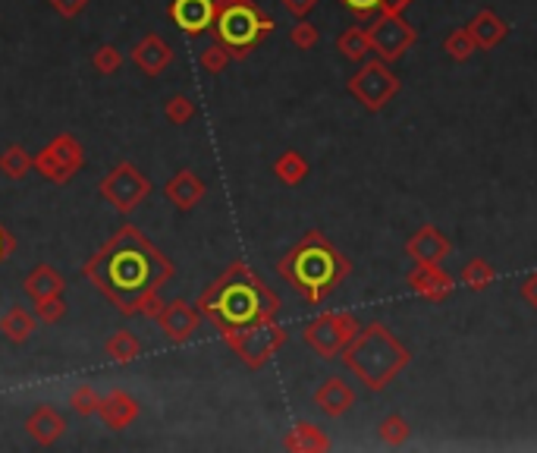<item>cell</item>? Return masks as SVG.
Segmentation results:
<instances>
[{"instance_id":"1","label":"cell","mask_w":537,"mask_h":453,"mask_svg":"<svg viewBox=\"0 0 537 453\" xmlns=\"http://www.w3.org/2000/svg\"><path fill=\"white\" fill-rule=\"evenodd\" d=\"M85 278L123 315H151L155 318L164 306L157 302V293L174 278V265L136 227L123 224L89 259Z\"/></svg>"},{"instance_id":"2","label":"cell","mask_w":537,"mask_h":453,"mask_svg":"<svg viewBox=\"0 0 537 453\" xmlns=\"http://www.w3.org/2000/svg\"><path fill=\"white\" fill-rule=\"evenodd\" d=\"M198 312H204L221 334L239 327L270 321L280 312V297L251 271L245 261H233L198 299Z\"/></svg>"},{"instance_id":"3","label":"cell","mask_w":537,"mask_h":453,"mask_svg":"<svg viewBox=\"0 0 537 453\" xmlns=\"http://www.w3.org/2000/svg\"><path fill=\"white\" fill-rule=\"evenodd\" d=\"M277 274L302 293L305 302L317 306L353 274V261L321 233V230H308L302 240L277 261Z\"/></svg>"},{"instance_id":"4","label":"cell","mask_w":537,"mask_h":453,"mask_svg":"<svg viewBox=\"0 0 537 453\" xmlns=\"http://www.w3.org/2000/svg\"><path fill=\"white\" fill-rule=\"evenodd\" d=\"M340 359L371 393H381L412 363V350L383 321H371L355 334V340L340 353Z\"/></svg>"},{"instance_id":"5","label":"cell","mask_w":537,"mask_h":453,"mask_svg":"<svg viewBox=\"0 0 537 453\" xmlns=\"http://www.w3.org/2000/svg\"><path fill=\"white\" fill-rule=\"evenodd\" d=\"M274 29H277V23L264 10H258L255 4L223 6V10H217V19H214L217 42H221L223 48H230V54H233L236 61L249 57V51L255 48V44H261Z\"/></svg>"},{"instance_id":"6","label":"cell","mask_w":537,"mask_h":453,"mask_svg":"<svg viewBox=\"0 0 537 453\" xmlns=\"http://www.w3.org/2000/svg\"><path fill=\"white\" fill-rule=\"evenodd\" d=\"M346 89L364 110L377 114V110L387 108V104L400 95L402 82H400V76L393 73V63L377 57V61H364L362 70L349 76Z\"/></svg>"},{"instance_id":"7","label":"cell","mask_w":537,"mask_h":453,"mask_svg":"<svg viewBox=\"0 0 537 453\" xmlns=\"http://www.w3.org/2000/svg\"><path fill=\"white\" fill-rule=\"evenodd\" d=\"M358 331H362V321L353 312H321L305 325L302 340L315 350V356L336 359L353 344Z\"/></svg>"},{"instance_id":"8","label":"cell","mask_w":537,"mask_h":453,"mask_svg":"<svg viewBox=\"0 0 537 453\" xmlns=\"http://www.w3.org/2000/svg\"><path fill=\"white\" fill-rule=\"evenodd\" d=\"M221 337L227 340L230 350H233L249 369H261V365H268V359L287 344V331H283L274 318L258 321V325H249V327H239V331H227V334H221Z\"/></svg>"},{"instance_id":"9","label":"cell","mask_w":537,"mask_h":453,"mask_svg":"<svg viewBox=\"0 0 537 453\" xmlns=\"http://www.w3.org/2000/svg\"><path fill=\"white\" fill-rule=\"evenodd\" d=\"M368 35L374 54L387 63L402 61V54H409L412 44L418 42L415 25L402 13H377V19L368 25Z\"/></svg>"},{"instance_id":"10","label":"cell","mask_w":537,"mask_h":453,"mask_svg":"<svg viewBox=\"0 0 537 453\" xmlns=\"http://www.w3.org/2000/svg\"><path fill=\"white\" fill-rule=\"evenodd\" d=\"M101 195L117 208V212H136L145 199L151 195V180L136 167V164L123 161L104 176L101 183Z\"/></svg>"},{"instance_id":"11","label":"cell","mask_w":537,"mask_h":453,"mask_svg":"<svg viewBox=\"0 0 537 453\" xmlns=\"http://www.w3.org/2000/svg\"><path fill=\"white\" fill-rule=\"evenodd\" d=\"M161 331L167 334V340L174 344H185L192 334L198 331V321H202V312L195 306H189L185 299H174V302H164L161 312L155 315Z\"/></svg>"},{"instance_id":"12","label":"cell","mask_w":537,"mask_h":453,"mask_svg":"<svg viewBox=\"0 0 537 453\" xmlns=\"http://www.w3.org/2000/svg\"><path fill=\"white\" fill-rule=\"evenodd\" d=\"M406 255L412 261H421V265H440L447 255H453V242H449V236L443 230L424 224L406 240Z\"/></svg>"},{"instance_id":"13","label":"cell","mask_w":537,"mask_h":453,"mask_svg":"<svg viewBox=\"0 0 537 453\" xmlns=\"http://www.w3.org/2000/svg\"><path fill=\"white\" fill-rule=\"evenodd\" d=\"M406 284L412 287V293H418V297H424L430 302L449 299L456 290L453 274H447L440 265H421V261H415V268L406 274Z\"/></svg>"},{"instance_id":"14","label":"cell","mask_w":537,"mask_h":453,"mask_svg":"<svg viewBox=\"0 0 537 453\" xmlns=\"http://www.w3.org/2000/svg\"><path fill=\"white\" fill-rule=\"evenodd\" d=\"M170 19L185 32V35H202L214 25L217 4L214 0H174L170 4Z\"/></svg>"},{"instance_id":"15","label":"cell","mask_w":537,"mask_h":453,"mask_svg":"<svg viewBox=\"0 0 537 453\" xmlns=\"http://www.w3.org/2000/svg\"><path fill=\"white\" fill-rule=\"evenodd\" d=\"M315 406L324 412V416H330V419H343L349 410L355 406V391H353V384L349 381H343V378H327L321 387L315 391Z\"/></svg>"},{"instance_id":"16","label":"cell","mask_w":537,"mask_h":453,"mask_svg":"<svg viewBox=\"0 0 537 453\" xmlns=\"http://www.w3.org/2000/svg\"><path fill=\"white\" fill-rule=\"evenodd\" d=\"M132 63H136L142 73H148V76H161L164 70L174 63V48H170L167 42H164L161 35H145L142 42L132 48Z\"/></svg>"},{"instance_id":"17","label":"cell","mask_w":537,"mask_h":453,"mask_svg":"<svg viewBox=\"0 0 537 453\" xmlns=\"http://www.w3.org/2000/svg\"><path fill=\"white\" fill-rule=\"evenodd\" d=\"M164 195L174 202L179 212H192L204 199V180L195 170H179V174H174V180L164 186Z\"/></svg>"},{"instance_id":"18","label":"cell","mask_w":537,"mask_h":453,"mask_svg":"<svg viewBox=\"0 0 537 453\" xmlns=\"http://www.w3.org/2000/svg\"><path fill=\"white\" fill-rule=\"evenodd\" d=\"M25 431H29L32 441H38V444L48 448V444H57L60 438H63L66 422L57 410H51V406H35L32 416L25 419Z\"/></svg>"},{"instance_id":"19","label":"cell","mask_w":537,"mask_h":453,"mask_svg":"<svg viewBox=\"0 0 537 453\" xmlns=\"http://www.w3.org/2000/svg\"><path fill=\"white\" fill-rule=\"evenodd\" d=\"M98 416L104 419L108 429H126V425L136 422L138 416V403L123 391H110L108 397H101V406H98Z\"/></svg>"},{"instance_id":"20","label":"cell","mask_w":537,"mask_h":453,"mask_svg":"<svg viewBox=\"0 0 537 453\" xmlns=\"http://www.w3.org/2000/svg\"><path fill=\"white\" fill-rule=\"evenodd\" d=\"M468 32L475 35L477 51H494L509 35V23L496 16L494 10H477L475 19L468 23Z\"/></svg>"},{"instance_id":"21","label":"cell","mask_w":537,"mask_h":453,"mask_svg":"<svg viewBox=\"0 0 537 453\" xmlns=\"http://www.w3.org/2000/svg\"><path fill=\"white\" fill-rule=\"evenodd\" d=\"M283 448L296 450V453H327L330 450V438L324 435L317 425L311 422H298L287 438H283Z\"/></svg>"},{"instance_id":"22","label":"cell","mask_w":537,"mask_h":453,"mask_svg":"<svg viewBox=\"0 0 537 453\" xmlns=\"http://www.w3.org/2000/svg\"><path fill=\"white\" fill-rule=\"evenodd\" d=\"M35 325H38V315L25 312L23 306L6 308L4 318H0V331H4V337L10 340V344H25V340L35 334Z\"/></svg>"},{"instance_id":"23","label":"cell","mask_w":537,"mask_h":453,"mask_svg":"<svg viewBox=\"0 0 537 453\" xmlns=\"http://www.w3.org/2000/svg\"><path fill=\"white\" fill-rule=\"evenodd\" d=\"M66 287L63 274L51 265H38L35 271L25 278V290H29L32 299H48V297H60Z\"/></svg>"},{"instance_id":"24","label":"cell","mask_w":537,"mask_h":453,"mask_svg":"<svg viewBox=\"0 0 537 453\" xmlns=\"http://www.w3.org/2000/svg\"><path fill=\"white\" fill-rule=\"evenodd\" d=\"M51 151H54V157L60 164H63V170L70 174V180L79 174V170L85 167V148L79 146V139L76 136H70V133H60L54 142L48 146Z\"/></svg>"},{"instance_id":"25","label":"cell","mask_w":537,"mask_h":453,"mask_svg":"<svg viewBox=\"0 0 537 453\" xmlns=\"http://www.w3.org/2000/svg\"><path fill=\"white\" fill-rule=\"evenodd\" d=\"M336 51H340L346 61H353V63H362L368 54H374V48H371V35H368V29H346L340 38H336Z\"/></svg>"},{"instance_id":"26","label":"cell","mask_w":537,"mask_h":453,"mask_svg":"<svg viewBox=\"0 0 537 453\" xmlns=\"http://www.w3.org/2000/svg\"><path fill=\"white\" fill-rule=\"evenodd\" d=\"M104 356L114 359V363H132V359L142 356V344H138V337L132 331H117L104 344Z\"/></svg>"},{"instance_id":"27","label":"cell","mask_w":537,"mask_h":453,"mask_svg":"<svg viewBox=\"0 0 537 453\" xmlns=\"http://www.w3.org/2000/svg\"><path fill=\"white\" fill-rule=\"evenodd\" d=\"M274 174H277V180L287 183V186H298V183L308 176V161H305L298 151H283L274 161Z\"/></svg>"},{"instance_id":"28","label":"cell","mask_w":537,"mask_h":453,"mask_svg":"<svg viewBox=\"0 0 537 453\" xmlns=\"http://www.w3.org/2000/svg\"><path fill=\"white\" fill-rule=\"evenodd\" d=\"M496 280V268L490 265L487 259H468L466 261V268H462V287H468V290H475V293H481V290H487L490 284Z\"/></svg>"},{"instance_id":"29","label":"cell","mask_w":537,"mask_h":453,"mask_svg":"<svg viewBox=\"0 0 537 453\" xmlns=\"http://www.w3.org/2000/svg\"><path fill=\"white\" fill-rule=\"evenodd\" d=\"M443 54H449L453 61H459V63L477 54V42H475L472 32H468V25H462V29H453L447 38H443Z\"/></svg>"},{"instance_id":"30","label":"cell","mask_w":537,"mask_h":453,"mask_svg":"<svg viewBox=\"0 0 537 453\" xmlns=\"http://www.w3.org/2000/svg\"><path fill=\"white\" fill-rule=\"evenodd\" d=\"M377 435H381V441L387 444V448H402V444L412 438V425H409L400 412H393V416H387L377 425Z\"/></svg>"},{"instance_id":"31","label":"cell","mask_w":537,"mask_h":453,"mask_svg":"<svg viewBox=\"0 0 537 453\" xmlns=\"http://www.w3.org/2000/svg\"><path fill=\"white\" fill-rule=\"evenodd\" d=\"M0 170H4L10 180H23L32 170V155L23 146H10L0 155Z\"/></svg>"},{"instance_id":"32","label":"cell","mask_w":537,"mask_h":453,"mask_svg":"<svg viewBox=\"0 0 537 453\" xmlns=\"http://www.w3.org/2000/svg\"><path fill=\"white\" fill-rule=\"evenodd\" d=\"M32 170H35L38 176H44V180H51V183H66V180H70V174H66L63 164L57 161L51 148H42L35 157H32Z\"/></svg>"},{"instance_id":"33","label":"cell","mask_w":537,"mask_h":453,"mask_svg":"<svg viewBox=\"0 0 537 453\" xmlns=\"http://www.w3.org/2000/svg\"><path fill=\"white\" fill-rule=\"evenodd\" d=\"M230 61H233V54H230V48H223L221 42L211 44V48H204L202 57H198L202 70H204V73H211V76H221L223 70L230 67Z\"/></svg>"},{"instance_id":"34","label":"cell","mask_w":537,"mask_h":453,"mask_svg":"<svg viewBox=\"0 0 537 453\" xmlns=\"http://www.w3.org/2000/svg\"><path fill=\"white\" fill-rule=\"evenodd\" d=\"M70 406L79 412V416H95L98 406H101V397H98V391L91 384H82V387H76V391H72Z\"/></svg>"},{"instance_id":"35","label":"cell","mask_w":537,"mask_h":453,"mask_svg":"<svg viewBox=\"0 0 537 453\" xmlns=\"http://www.w3.org/2000/svg\"><path fill=\"white\" fill-rule=\"evenodd\" d=\"M164 114H167V120L174 123V127H185V123L195 117V104H192V98H185V95H174V98H167Z\"/></svg>"},{"instance_id":"36","label":"cell","mask_w":537,"mask_h":453,"mask_svg":"<svg viewBox=\"0 0 537 453\" xmlns=\"http://www.w3.org/2000/svg\"><path fill=\"white\" fill-rule=\"evenodd\" d=\"M317 42H321V32H317L308 19H296V25L289 29V44L298 51H311Z\"/></svg>"},{"instance_id":"37","label":"cell","mask_w":537,"mask_h":453,"mask_svg":"<svg viewBox=\"0 0 537 453\" xmlns=\"http://www.w3.org/2000/svg\"><path fill=\"white\" fill-rule=\"evenodd\" d=\"M91 63H95V70L101 76H114L119 67H123V54L114 48V44H104V48L95 51V57H91Z\"/></svg>"},{"instance_id":"38","label":"cell","mask_w":537,"mask_h":453,"mask_svg":"<svg viewBox=\"0 0 537 453\" xmlns=\"http://www.w3.org/2000/svg\"><path fill=\"white\" fill-rule=\"evenodd\" d=\"M35 315H38V321H44V325H57V321H63V315H66V302L60 297L35 299Z\"/></svg>"},{"instance_id":"39","label":"cell","mask_w":537,"mask_h":453,"mask_svg":"<svg viewBox=\"0 0 537 453\" xmlns=\"http://www.w3.org/2000/svg\"><path fill=\"white\" fill-rule=\"evenodd\" d=\"M51 6L60 13V16H66V19H72V16H79V13L89 6V0H48Z\"/></svg>"},{"instance_id":"40","label":"cell","mask_w":537,"mask_h":453,"mask_svg":"<svg viewBox=\"0 0 537 453\" xmlns=\"http://www.w3.org/2000/svg\"><path fill=\"white\" fill-rule=\"evenodd\" d=\"M283 6H287V13L289 16H296V19H308L311 16V10L317 6V0H280Z\"/></svg>"},{"instance_id":"41","label":"cell","mask_w":537,"mask_h":453,"mask_svg":"<svg viewBox=\"0 0 537 453\" xmlns=\"http://www.w3.org/2000/svg\"><path fill=\"white\" fill-rule=\"evenodd\" d=\"M340 4H346L349 10H353L358 19H368L374 10H381V4H383V0H340Z\"/></svg>"},{"instance_id":"42","label":"cell","mask_w":537,"mask_h":453,"mask_svg":"<svg viewBox=\"0 0 537 453\" xmlns=\"http://www.w3.org/2000/svg\"><path fill=\"white\" fill-rule=\"evenodd\" d=\"M519 293H522V299L528 302V306L537 312V271L528 274L525 280H522V287H519Z\"/></svg>"},{"instance_id":"43","label":"cell","mask_w":537,"mask_h":453,"mask_svg":"<svg viewBox=\"0 0 537 453\" xmlns=\"http://www.w3.org/2000/svg\"><path fill=\"white\" fill-rule=\"evenodd\" d=\"M13 246H16V242H13V236H10V233H6V230H4V227H0V261H4V259H6V255H10V252H13Z\"/></svg>"}]
</instances>
